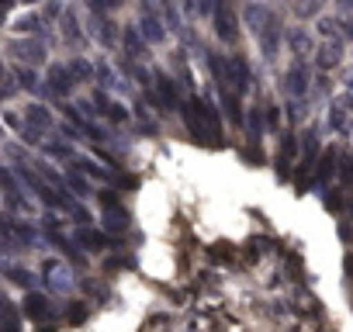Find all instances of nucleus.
<instances>
[{
	"instance_id": "obj_5",
	"label": "nucleus",
	"mask_w": 353,
	"mask_h": 332,
	"mask_svg": "<svg viewBox=\"0 0 353 332\" xmlns=\"http://www.w3.org/2000/svg\"><path fill=\"white\" fill-rule=\"evenodd\" d=\"M339 156H343V152H339L336 145H329V149L319 156V163H315V174H312V184H315V187H325V184H329L336 174H339Z\"/></svg>"
},
{
	"instance_id": "obj_6",
	"label": "nucleus",
	"mask_w": 353,
	"mask_h": 332,
	"mask_svg": "<svg viewBox=\"0 0 353 332\" xmlns=\"http://www.w3.org/2000/svg\"><path fill=\"white\" fill-rule=\"evenodd\" d=\"M215 35H219V42H229V45L239 39V14L225 4L215 8Z\"/></svg>"
},
{
	"instance_id": "obj_16",
	"label": "nucleus",
	"mask_w": 353,
	"mask_h": 332,
	"mask_svg": "<svg viewBox=\"0 0 353 332\" xmlns=\"http://www.w3.org/2000/svg\"><path fill=\"white\" fill-rule=\"evenodd\" d=\"M336 180L343 184V191H350V187H353V156H350V152H343V156H339V174H336Z\"/></svg>"
},
{
	"instance_id": "obj_13",
	"label": "nucleus",
	"mask_w": 353,
	"mask_h": 332,
	"mask_svg": "<svg viewBox=\"0 0 353 332\" xmlns=\"http://www.w3.org/2000/svg\"><path fill=\"white\" fill-rule=\"evenodd\" d=\"M294 152H298V138H294V135H284V145H281V156H277V170H281V174L291 170Z\"/></svg>"
},
{
	"instance_id": "obj_8",
	"label": "nucleus",
	"mask_w": 353,
	"mask_h": 332,
	"mask_svg": "<svg viewBox=\"0 0 353 332\" xmlns=\"http://www.w3.org/2000/svg\"><path fill=\"white\" fill-rule=\"evenodd\" d=\"M101 205H104V225H108L111 232H121V229L128 225V211L118 205V198H114L111 191L101 194Z\"/></svg>"
},
{
	"instance_id": "obj_12",
	"label": "nucleus",
	"mask_w": 353,
	"mask_h": 332,
	"mask_svg": "<svg viewBox=\"0 0 353 332\" xmlns=\"http://www.w3.org/2000/svg\"><path fill=\"white\" fill-rule=\"evenodd\" d=\"M46 315H49V298H46V294H28V301H25V318L42 322Z\"/></svg>"
},
{
	"instance_id": "obj_10",
	"label": "nucleus",
	"mask_w": 353,
	"mask_h": 332,
	"mask_svg": "<svg viewBox=\"0 0 353 332\" xmlns=\"http://www.w3.org/2000/svg\"><path fill=\"white\" fill-rule=\"evenodd\" d=\"M156 94H159V104L166 111H173L176 104H181V97H176V83L170 76H156Z\"/></svg>"
},
{
	"instance_id": "obj_15",
	"label": "nucleus",
	"mask_w": 353,
	"mask_h": 332,
	"mask_svg": "<svg viewBox=\"0 0 353 332\" xmlns=\"http://www.w3.org/2000/svg\"><path fill=\"white\" fill-rule=\"evenodd\" d=\"M0 232H4L8 239H18V242H28V239H32V229H28V225H18V222H11V218H0Z\"/></svg>"
},
{
	"instance_id": "obj_3",
	"label": "nucleus",
	"mask_w": 353,
	"mask_h": 332,
	"mask_svg": "<svg viewBox=\"0 0 353 332\" xmlns=\"http://www.w3.org/2000/svg\"><path fill=\"white\" fill-rule=\"evenodd\" d=\"M325 128H329L332 135H353V94H350V90L329 101Z\"/></svg>"
},
{
	"instance_id": "obj_17",
	"label": "nucleus",
	"mask_w": 353,
	"mask_h": 332,
	"mask_svg": "<svg viewBox=\"0 0 353 332\" xmlns=\"http://www.w3.org/2000/svg\"><path fill=\"white\" fill-rule=\"evenodd\" d=\"M263 118H267V128L274 132V128L281 125V107H277V104H263Z\"/></svg>"
},
{
	"instance_id": "obj_11",
	"label": "nucleus",
	"mask_w": 353,
	"mask_h": 332,
	"mask_svg": "<svg viewBox=\"0 0 353 332\" xmlns=\"http://www.w3.org/2000/svg\"><path fill=\"white\" fill-rule=\"evenodd\" d=\"M0 332H21V318H18V308L0 298Z\"/></svg>"
},
{
	"instance_id": "obj_2",
	"label": "nucleus",
	"mask_w": 353,
	"mask_h": 332,
	"mask_svg": "<svg viewBox=\"0 0 353 332\" xmlns=\"http://www.w3.org/2000/svg\"><path fill=\"white\" fill-rule=\"evenodd\" d=\"M184 125H188L194 142L222 145V118H219V107L208 97H191L184 104Z\"/></svg>"
},
{
	"instance_id": "obj_1",
	"label": "nucleus",
	"mask_w": 353,
	"mask_h": 332,
	"mask_svg": "<svg viewBox=\"0 0 353 332\" xmlns=\"http://www.w3.org/2000/svg\"><path fill=\"white\" fill-rule=\"evenodd\" d=\"M243 18H246V25H250V32H253V39H256L260 52H263V59H277L281 42H284V35H288L284 25H281V14H277L274 8L250 4V8L243 11Z\"/></svg>"
},
{
	"instance_id": "obj_14",
	"label": "nucleus",
	"mask_w": 353,
	"mask_h": 332,
	"mask_svg": "<svg viewBox=\"0 0 353 332\" xmlns=\"http://www.w3.org/2000/svg\"><path fill=\"white\" fill-rule=\"evenodd\" d=\"M70 87H73V83H70V70H66V66H56V70L49 73V90L63 97V94H70Z\"/></svg>"
},
{
	"instance_id": "obj_4",
	"label": "nucleus",
	"mask_w": 353,
	"mask_h": 332,
	"mask_svg": "<svg viewBox=\"0 0 353 332\" xmlns=\"http://www.w3.org/2000/svg\"><path fill=\"white\" fill-rule=\"evenodd\" d=\"M308 83H312V70H308V63H301V59H294L291 66H288V73H284V94L291 97V101H308Z\"/></svg>"
},
{
	"instance_id": "obj_19",
	"label": "nucleus",
	"mask_w": 353,
	"mask_h": 332,
	"mask_svg": "<svg viewBox=\"0 0 353 332\" xmlns=\"http://www.w3.org/2000/svg\"><path fill=\"white\" fill-rule=\"evenodd\" d=\"M80 239H83V242H87V246H94V249H97V246H104V239H101V236H97V232H83V236H80Z\"/></svg>"
},
{
	"instance_id": "obj_18",
	"label": "nucleus",
	"mask_w": 353,
	"mask_h": 332,
	"mask_svg": "<svg viewBox=\"0 0 353 332\" xmlns=\"http://www.w3.org/2000/svg\"><path fill=\"white\" fill-rule=\"evenodd\" d=\"M294 14H298V18H315L319 8H315V4H305V8H294Z\"/></svg>"
},
{
	"instance_id": "obj_7",
	"label": "nucleus",
	"mask_w": 353,
	"mask_h": 332,
	"mask_svg": "<svg viewBox=\"0 0 353 332\" xmlns=\"http://www.w3.org/2000/svg\"><path fill=\"white\" fill-rule=\"evenodd\" d=\"M288 49L294 52V59H308V56H315V35L308 32V28H288Z\"/></svg>"
},
{
	"instance_id": "obj_9",
	"label": "nucleus",
	"mask_w": 353,
	"mask_h": 332,
	"mask_svg": "<svg viewBox=\"0 0 353 332\" xmlns=\"http://www.w3.org/2000/svg\"><path fill=\"white\" fill-rule=\"evenodd\" d=\"M229 80H232V90H236V94H243V90L253 83V70H250L246 56H239V52L229 56Z\"/></svg>"
}]
</instances>
